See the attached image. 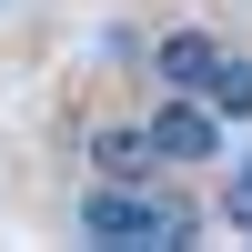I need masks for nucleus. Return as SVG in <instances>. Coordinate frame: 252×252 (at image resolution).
I'll list each match as a JSON object with an SVG mask.
<instances>
[{
	"label": "nucleus",
	"instance_id": "f03ea898",
	"mask_svg": "<svg viewBox=\"0 0 252 252\" xmlns=\"http://www.w3.org/2000/svg\"><path fill=\"white\" fill-rule=\"evenodd\" d=\"M152 141H161V161H172V172H182V161H212V152H222V111H212L202 91H161Z\"/></svg>",
	"mask_w": 252,
	"mask_h": 252
},
{
	"label": "nucleus",
	"instance_id": "20e7f679",
	"mask_svg": "<svg viewBox=\"0 0 252 252\" xmlns=\"http://www.w3.org/2000/svg\"><path fill=\"white\" fill-rule=\"evenodd\" d=\"M212 61H222V40H212V31H161L152 71H161V91H202V81H212Z\"/></svg>",
	"mask_w": 252,
	"mask_h": 252
},
{
	"label": "nucleus",
	"instance_id": "0eeeda50",
	"mask_svg": "<svg viewBox=\"0 0 252 252\" xmlns=\"http://www.w3.org/2000/svg\"><path fill=\"white\" fill-rule=\"evenodd\" d=\"M202 222H212V212H202V202H182V192H161V242H192Z\"/></svg>",
	"mask_w": 252,
	"mask_h": 252
},
{
	"label": "nucleus",
	"instance_id": "39448f33",
	"mask_svg": "<svg viewBox=\"0 0 252 252\" xmlns=\"http://www.w3.org/2000/svg\"><path fill=\"white\" fill-rule=\"evenodd\" d=\"M202 101H212L222 121H252V51H222L212 81H202Z\"/></svg>",
	"mask_w": 252,
	"mask_h": 252
},
{
	"label": "nucleus",
	"instance_id": "423d86ee",
	"mask_svg": "<svg viewBox=\"0 0 252 252\" xmlns=\"http://www.w3.org/2000/svg\"><path fill=\"white\" fill-rule=\"evenodd\" d=\"M222 222H232V232H252V161H232V172H222Z\"/></svg>",
	"mask_w": 252,
	"mask_h": 252
},
{
	"label": "nucleus",
	"instance_id": "f257e3e1",
	"mask_svg": "<svg viewBox=\"0 0 252 252\" xmlns=\"http://www.w3.org/2000/svg\"><path fill=\"white\" fill-rule=\"evenodd\" d=\"M81 232H91V242H161V192L101 172L91 192H81Z\"/></svg>",
	"mask_w": 252,
	"mask_h": 252
},
{
	"label": "nucleus",
	"instance_id": "7ed1b4c3",
	"mask_svg": "<svg viewBox=\"0 0 252 252\" xmlns=\"http://www.w3.org/2000/svg\"><path fill=\"white\" fill-rule=\"evenodd\" d=\"M91 172H111V182H161V141H152V121H101L91 131Z\"/></svg>",
	"mask_w": 252,
	"mask_h": 252
}]
</instances>
